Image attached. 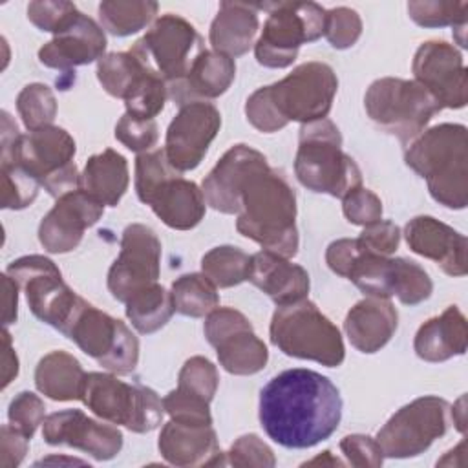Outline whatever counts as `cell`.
I'll return each mask as SVG.
<instances>
[{
    "label": "cell",
    "instance_id": "45",
    "mask_svg": "<svg viewBox=\"0 0 468 468\" xmlns=\"http://www.w3.org/2000/svg\"><path fill=\"white\" fill-rule=\"evenodd\" d=\"M324 35L336 49L351 48L362 35V20L349 7H335L325 11Z\"/></svg>",
    "mask_w": 468,
    "mask_h": 468
},
{
    "label": "cell",
    "instance_id": "41",
    "mask_svg": "<svg viewBox=\"0 0 468 468\" xmlns=\"http://www.w3.org/2000/svg\"><path fill=\"white\" fill-rule=\"evenodd\" d=\"M468 2H439V0H419L408 4L410 18L422 27H444V26H464L466 24Z\"/></svg>",
    "mask_w": 468,
    "mask_h": 468
},
{
    "label": "cell",
    "instance_id": "40",
    "mask_svg": "<svg viewBox=\"0 0 468 468\" xmlns=\"http://www.w3.org/2000/svg\"><path fill=\"white\" fill-rule=\"evenodd\" d=\"M16 110L22 117L24 126L31 130H38L44 126H51L57 115V101L49 86L33 82L22 88L16 97Z\"/></svg>",
    "mask_w": 468,
    "mask_h": 468
},
{
    "label": "cell",
    "instance_id": "19",
    "mask_svg": "<svg viewBox=\"0 0 468 468\" xmlns=\"http://www.w3.org/2000/svg\"><path fill=\"white\" fill-rule=\"evenodd\" d=\"M221 126L219 110L207 101H194L179 108L166 130L165 154L168 163L179 170H194Z\"/></svg>",
    "mask_w": 468,
    "mask_h": 468
},
{
    "label": "cell",
    "instance_id": "18",
    "mask_svg": "<svg viewBox=\"0 0 468 468\" xmlns=\"http://www.w3.org/2000/svg\"><path fill=\"white\" fill-rule=\"evenodd\" d=\"M161 272V241L143 225L132 223L121 238V252L108 271V291L126 303L135 292L157 282Z\"/></svg>",
    "mask_w": 468,
    "mask_h": 468
},
{
    "label": "cell",
    "instance_id": "52",
    "mask_svg": "<svg viewBox=\"0 0 468 468\" xmlns=\"http://www.w3.org/2000/svg\"><path fill=\"white\" fill-rule=\"evenodd\" d=\"M356 239L364 250L380 256H389L399 247L400 230L393 221L378 219L371 225H366Z\"/></svg>",
    "mask_w": 468,
    "mask_h": 468
},
{
    "label": "cell",
    "instance_id": "5",
    "mask_svg": "<svg viewBox=\"0 0 468 468\" xmlns=\"http://www.w3.org/2000/svg\"><path fill=\"white\" fill-rule=\"evenodd\" d=\"M406 165L426 179L430 196L461 210L468 203V135L466 126L442 122L410 143Z\"/></svg>",
    "mask_w": 468,
    "mask_h": 468
},
{
    "label": "cell",
    "instance_id": "26",
    "mask_svg": "<svg viewBox=\"0 0 468 468\" xmlns=\"http://www.w3.org/2000/svg\"><path fill=\"white\" fill-rule=\"evenodd\" d=\"M265 161V155L247 144L229 148L203 179L205 203L223 214H238V190L245 176Z\"/></svg>",
    "mask_w": 468,
    "mask_h": 468
},
{
    "label": "cell",
    "instance_id": "3",
    "mask_svg": "<svg viewBox=\"0 0 468 468\" xmlns=\"http://www.w3.org/2000/svg\"><path fill=\"white\" fill-rule=\"evenodd\" d=\"M338 79L325 62H305L282 80L258 88L245 104L247 121L272 133L291 121L302 124L325 119L336 95Z\"/></svg>",
    "mask_w": 468,
    "mask_h": 468
},
{
    "label": "cell",
    "instance_id": "37",
    "mask_svg": "<svg viewBox=\"0 0 468 468\" xmlns=\"http://www.w3.org/2000/svg\"><path fill=\"white\" fill-rule=\"evenodd\" d=\"M168 99V86L161 75H157L150 64L139 73L124 95L126 113L139 119H154Z\"/></svg>",
    "mask_w": 468,
    "mask_h": 468
},
{
    "label": "cell",
    "instance_id": "28",
    "mask_svg": "<svg viewBox=\"0 0 468 468\" xmlns=\"http://www.w3.org/2000/svg\"><path fill=\"white\" fill-rule=\"evenodd\" d=\"M236 77L234 58L203 49L192 62L188 73L168 86V97L181 106L194 101H207L223 95Z\"/></svg>",
    "mask_w": 468,
    "mask_h": 468
},
{
    "label": "cell",
    "instance_id": "29",
    "mask_svg": "<svg viewBox=\"0 0 468 468\" xmlns=\"http://www.w3.org/2000/svg\"><path fill=\"white\" fill-rule=\"evenodd\" d=\"M399 325V314L386 298H364L356 302L344 322L346 335L360 353H377L382 349Z\"/></svg>",
    "mask_w": 468,
    "mask_h": 468
},
{
    "label": "cell",
    "instance_id": "51",
    "mask_svg": "<svg viewBox=\"0 0 468 468\" xmlns=\"http://www.w3.org/2000/svg\"><path fill=\"white\" fill-rule=\"evenodd\" d=\"M340 450L346 455L347 463L358 468H378L384 461V453L378 442L369 435H346L340 441Z\"/></svg>",
    "mask_w": 468,
    "mask_h": 468
},
{
    "label": "cell",
    "instance_id": "7",
    "mask_svg": "<svg viewBox=\"0 0 468 468\" xmlns=\"http://www.w3.org/2000/svg\"><path fill=\"white\" fill-rule=\"evenodd\" d=\"M135 192L170 229L190 230L205 216L201 188L168 163L165 150H148L137 155Z\"/></svg>",
    "mask_w": 468,
    "mask_h": 468
},
{
    "label": "cell",
    "instance_id": "6",
    "mask_svg": "<svg viewBox=\"0 0 468 468\" xmlns=\"http://www.w3.org/2000/svg\"><path fill=\"white\" fill-rule=\"evenodd\" d=\"M294 172L305 188L340 199L362 186L360 168L342 150L340 130L327 117L302 124Z\"/></svg>",
    "mask_w": 468,
    "mask_h": 468
},
{
    "label": "cell",
    "instance_id": "35",
    "mask_svg": "<svg viewBox=\"0 0 468 468\" xmlns=\"http://www.w3.org/2000/svg\"><path fill=\"white\" fill-rule=\"evenodd\" d=\"M157 7L152 0H104L99 4L101 27L115 37L133 35L154 20Z\"/></svg>",
    "mask_w": 468,
    "mask_h": 468
},
{
    "label": "cell",
    "instance_id": "16",
    "mask_svg": "<svg viewBox=\"0 0 468 468\" xmlns=\"http://www.w3.org/2000/svg\"><path fill=\"white\" fill-rule=\"evenodd\" d=\"M132 51L144 58L165 79L166 86H170L188 73L203 48L201 37L190 22L166 13L154 20L144 37L132 46Z\"/></svg>",
    "mask_w": 468,
    "mask_h": 468
},
{
    "label": "cell",
    "instance_id": "2",
    "mask_svg": "<svg viewBox=\"0 0 468 468\" xmlns=\"http://www.w3.org/2000/svg\"><path fill=\"white\" fill-rule=\"evenodd\" d=\"M236 229L265 250L283 258L298 252L296 196L287 179L269 166L267 159L254 166L238 190Z\"/></svg>",
    "mask_w": 468,
    "mask_h": 468
},
{
    "label": "cell",
    "instance_id": "50",
    "mask_svg": "<svg viewBox=\"0 0 468 468\" xmlns=\"http://www.w3.org/2000/svg\"><path fill=\"white\" fill-rule=\"evenodd\" d=\"M79 9L71 2H29L27 18L40 31L57 33L62 29Z\"/></svg>",
    "mask_w": 468,
    "mask_h": 468
},
{
    "label": "cell",
    "instance_id": "39",
    "mask_svg": "<svg viewBox=\"0 0 468 468\" xmlns=\"http://www.w3.org/2000/svg\"><path fill=\"white\" fill-rule=\"evenodd\" d=\"M144 68L146 60L132 49L121 53H108L97 62V79L106 93L117 99H124L128 88Z\"/></svg>",
    "mask_w": 468,
    "mask_h": 468
},
{
    "label": "cell",
    "instance_id": "44",
    "mask_svg": "<svg viewBox=\"0 0 468 468\" xmlns=\"http://www.w3.org/2000/svg\"><path fill=\"white\" fill-rule=\"evenodd\" d=\"M208 400L176 388L163 399V408L172 420L185 424H212Z\"/></svg>",
    "mask_w": 468,
    "mask_h": 468
},
{
    "label": "cell",
    "instance_id": "12",
    "mask_svg": "<svg viewBox=\"0 0 468 468\" xmlns=\"http://www.w3.org/2000/svg\"><path fill=\"white\" fill-rule=\"evenodd\" d=\"M62 335L115 375L132 373L139 362V340L132 329L84 298L79 300Z\"/></svg>",
    "mask_w": 468,
    "mask_h": 468
},
{
    "label": "cell",
    "instance_id": "57",
    "mask_svg": "<svg viewBox=\"0 0 468 468\" xmlns=\"http://www.w3.org/2000/svg\"><path fill=\"white\" fill-rule=\"evenodd\" d=\"M307 466H314V464H322V466H342L344 463L338 459V457H331V452H324V453H320L318 457H314V459H311V461H307L305 463Z\"/></svg>",
    "mask_w": 468,
    "mask_h": 468
},
{
    "label": "cell",
    "instance_id": "13",
    "mask_svg": "<svg viewBox=\"0 0 468 468\" xmlns=\"http://www.w3.org/2000/svg\"><path fill=\"white\" fill-rule=\"evenodd\" d=\"M346 278L367 296L386 300L397 296L406 305H417L428 300L433 291L428 272L419 263L406 258L367 252L360 243Z\"/></svg>",
    "mask_w": 468,
    "mask_h": 468
},
{
    "label": "cell",
    "instance_id": "31",
    "mask_svg": "<svg viewBox=\"0 0 468 468\" xmlns=\"http://www.w3.org/2000/svg\"><path fill=\"white\" fill-rule=\"evenodd\" d=\"M258 4L221 2L208 35L214 51L230 58L245 55L258 33Z\"/></svg>",
    "mask_w": 468,
    "mask_h": 468
},
{
    "label": "cell",
    "instance_id": "53",
    "mask_svg": "<svg viewBox=\"0 0 468 468\" xmlns=\"http://www.w3.org/2000/svg\"><path fill=\"white\" fill-rule=\"evenodd\" d=\"M29 437L11 424H4L0 430V464L2 468L18 466L27 453Z\"/></svg>",
    "mask_w": 468,
    "mask_h": 468
},
{
    "label": "cell",
    "instance_id": "32",
    "mask_svg": "<svg viewBox=\"0 0 468 468\" xmlns=\"http://www.w3.org/2000/svg\"><path fill=\"white\" fill-rule=\"evenodd\" d=\"M130 183L128 163L119 152L106 148L91 155L80 174V188L104 207H115Z\"/></svg>",
    "mask_w": 468,
    "mask_h": 468
},
{
    "label": "cell",
    "instance_id": "23",
    "mask_svg": "<svg viewBox=\"0 0 468 468\" xmlns=\"http://www.w3.org/2000/svg\"><path fill=\"white\" fill-rule=\"evenodd\" d=\"M104 49L106 35L102 27L88 15L77 11L75 16L38 49V60L48 68L68 71L75 66L102 58Z\"/></svg>",
    "mask_w": 468,
    "mask_h": 468
},
{
    "label": "cell",
    "instance_id": "4",
    "mask_svg": "<svg viewBox=\"0 0 468 468\" xmlns=\"http://www.w3.org/2000/svg\"><path fill=\"white\" fill-rule=\"evenodd\" d=\"M75 150V141L64 128L51 124L22 135L11 115L2 112L0 161L18 163L57 199L80 188V174L73 161Z\"/></svg>",
    "mask_w": 468,
    "mask_h": 468
},
{
    "label": "cell",
    "instance_id": "21",
    "mask_svg": "<svg viewBox=\"0 0 468 468\" xmlns=\"http://www.w3.org/2000/svg\"><path fill=\"white\" fill-rule=\"evenodd\" d=\"M42 437L51 446H71L97 461L113 459L122 448V433L110 424L88 417L80 410H64L48 415Z\"/></svg>",
    "mask_w": 468,
    "mask_h": 468
},
{
    "label": "cell",
    "instance_id": "56",
    "mask_svg": "<svg viewBox=\"0 0 468 468\" xmlns=\"http://www.w3.org/2000/svg\"><path fill=\"white\" fill-rule=\"evenodd\" d=\"M450 413H452V419H453V424L455 428L464 433L466 431V397L461 395L457 399V402L453 404V408H450Z\"/></svg>",
    "mask_w": 468,
    "mask_h": 468
},
{
    "label": "cell",
    "instance_id": "38",
    "mask_svg": "<svg viewBox=\"0 0 468 468\" xmlns=\"http://www.w3.org/2000/svg\"><path fill=\"white\" fill-rule=\"evenodd\" d=\"M250 256L232 245H219L210 249L201 258L203 274L216 287H234L247 280Z\"/></svg>",
    "mask_w": 468,
    "mask_h": 468
},
{
    "label": "cell",
    "instance_id": "46",
    "mask_svg": "<svg viewBox=\"0 0 468 468\" xmlns=\"http://www.w3.org/2000/svg\"><path fill=\"white\" fill-rule=\"evenodd\" d=\"M157 137L155 119H139L124 113L115 124V139L137 154L148 152L157 143Z\"/></svg>",
    "mask_w": 468,
    "mask_h": 468
},
{
    "label": "cell",
    "instance_id": "43",
    "mask_svg": "<svg viewBox=\"0 0 468 468\" xmlns=\"http://www.w3.org/2000/svg\"><path fill=\"white\" fill-rule=\"evenodd\" d=\"M219 384L216 366L205 356L188 358L177 377V388L194 393L205 400H212Z\"/></svg>",
    "mask_w": 468,
    "mask_h": 468
},
{
    "label": "cell",
    "instance_id": "54",
    "mask_svg": "<svg viewBox=\"0 0 468 468\" xmlns=\"http://www.w3.org/2000/svg\"><path fill=\"white\" fill-rule=\"evenodd\" d=\"M2 287H4V325L16 322V307H18V283L5 272L2 276Z\"/></svg>",
    "mask_w": 468,
    "mask_h": 468
},
{
    "label": "cell",
    "instance_id": "25",
    "mask_svg": "<svg viewBox=\"0 0 468 468\" xmlns=\"http://www.w3.org/2000/svg\"><path fill=\"white\" fill-rule=\"evenodd\" d=\"M157 446L163 459L176 466L227 464L212 424H185L170 419L159 433Z\"/></svg>",
    "mask_w": 468,
    "mask_h": 468
},
{
    "label": "cell",
    "instance_id": "49",
    "mask_svg": "<svg viewBox=\"0 0 468 468\" xmlns=\"http://www.w3.org/2000/svg\"><path fill=\"white\" fill-rule=\"evenodd\" d=\"M342 210L349 223L353 225H371L382 219V201L369 188L358 186L342 197Z\"/></svg>",
    "mask_w": 468,
    "mask_h": 468
},
{
    "label": "cell",
    "instance_id": "47",
    "mask_svg": "<svg viewBox=\"0 0 468 468\" xmlns=\"http://www.w3.org/2000/svg\"><path fill=\"white\" fill-rule=\"evenodd\" d=\"M44 413H46V406L42 399L31 391H22L11 400L7 410V419L11 426H15L26 437L31 439L37 428L44 422L46 419Z\"/></svg>",
    "mask_w": 468,
    "mask_h": 468
},
{
    "label": "cell",
    "instance_id": "10",
    "mask_svg": "<svg viewBox=\"0 0 468 468\" xmlns=\"http://www.w3.org/2000/svg\"><path fill=\"white\" fill-rule=\"evenodd\" d=\"M80 400L102 420L146 433L163 420V400L143 384H128L112 373H86Z\"/></svg>",
    "mask_w": 468,
    "mask_h": 468
},
{
    "label": "cell",
    "instance_id": "48",
    "mask_svg": "<svg viewBox=\"0 0 468 468\" xmlns=\"http://www.w3.org/2000/svg\"><path fill=\"white\" fill-rule=\"evenodd\" d=\"M227 464L232 466H263L271 468L276 464V457L267 442L258 435L247 433L234 441L230 450L225 453Z\"/></svg>",
    "mask_w": 468,
    "mask_h": 468
},
{
    "label": "cell",
    "instance_id": "33",
    "mask_svg": "<svg viewBox=\"0 0 468 468\" xmlns=\"http://www.w3.org/2000/svg\"><path fill=\"white\" fill-rule=\"evenodd\" d=\"M84 377L86 373L73 355L51 351L40 358L35 369V386L51 400H80Z\"/></svg>",
    "mask_w": 468,
    "mask_h": 468
},
{
    "label": "cell",
    "instance_id": "34",
    "mask_svg": "<svg viewBox=\"0 0 468 468\" xmlns=\"http://www.w3.org/2000/svg\"><path fill=\"white\" fill-rule=\"evenodd\" d=\"M174 311L172 294L157 282L141 289L126 302V316L143 335L159 331L172 318Z\"/></svg>",
    "mask_w": 468,
    "mask_h": 468
},
{
    "label": "cell",
    "instance_id": "30",
    "mask_svg": "<svg viewBox=\"0 0 468 468\" xmlns=\"http://www.w3.org/2000/svg\"><path fill=\"white\" fill-rule=\"evenodd\" d=\"M419 358L426 362H444L464 355L468 347V324L457 305L446 307L439 316L424 322L413 340Z\"/></svg>",
    "mask_w": 468,
    "mask_h": 468
},
{
    "label": "cell",
    "instance_id": "11",
    "mask_svg": "<svg viewBox=\"0 0 468 468\" xmlns=\"http://www.w3.org/2000/svg\"><path fill=\"white\" fill-rule=\"evenodd\" d=\"M258 9L269 13L254 44L256 60L265 68L291 66L302 44L324 35L325 9L314 2L258 4Z\"/></svg>",
    "mask_w": 468,
    "mask_h": 468
},
{
    "label": "cell",
    "instance_id": "22",
    "mask_svg": "<svg viewBox=\"0 0 468 468\" xmlns=\"http://www.w3.org/2000/svg\"><path fill=\"white\" fill-rule=\"evenodd\" d=\"M104 212V205L88 196L82 188L68 192L57 199L53 208L38 225L40 245L53 254H64L79 247L84 230L95 225Z\"/></svg>",
    "mask_w": 468,
    "mask_h": 468
},
{
    "label": "cell",
    "instance_id": "55",
    "mask_svg": "<svg viewBox=\"0 0 468 468\" xmlns=\"http://www.w3.org/2000/svg\"><path fill=\"white\" fill-rule=\"evenodd\" d=\"M4 353H2V389L9 386V382L18 375V356L11 346V335L4 327Z\"/></svg>",
    "mask_w": 468,
    "mask_h": 468
},
{
    "label": "cell",
    "instance_id": "17",
    "mask_svg": "<svg viewBox=\"0 0 468 468\" xmlns=\"http://www.w3.org/2000/svg\"><path fill=\"white\" fill-rule=\"evenodd\" d=\"M205 336L216 347L218 360L232 375H254L269 360L263 340L256 336L249 318L230 307H216L207 314Z\"/></svg>",
    "mask_w": 468,
    "mask_h": 468
},
{
    "label": "cell",
    "instance_id": "15",
    "mask_svg": "<svg viewBox=\"0 0 468 468\" xmlns=\"http://www.w3.org/2000/svg\"><path fill=\"white\" fill-rule=\"evenodd\" d=\"M7 274L24 291L31 313L62 333L80 296L62 280L58 267L46 256L29 254L11 261Z\"/></svg>",
    "mask_w": 468,
    "mask_h": 468
},
{
    "label": "cell",
    "instance_id": "20",
    "mask_svg": "<svg viewBox=\"0 0 468 468\" xmlns=\"http://www.w3.org/2000/svg\"><path fill=\"white\" fill-rule=\"evenodd\" d=\"M411 71L441 104V108H463L468 101V77L461 53L448 42L428 40L415 51Z\"/></svg>",
    "mask_w": 468,
    "mask_h": 468
},
{
    "label": "cell",
    "instance_id": "27",
    "mask_svg": "<svg viewBox=\"0 0 468 468\" xmlns=\"http://www.w3.org/2000/svg\"><path fill=\"white\" fill-rule=\"evenodd\" d=\"M247 280L261 289L278 307L300 302L309 292L307 271L271 250H260L250 256Z\"/></svg>",
    "mask_w": 468,
    "mask_h": 468
},
{
    "label": "cell",
    "instance_id": "42",
    "mask_svg": "<svg viewBox=\"0 0 468 468\" xmlns=\"http://www.w3.org/2000/svg\"><path fill=\"white\" fill-rule=\"evenodd\" d=\"M38 181L18 163L2 161V208L20 210L29 207L38 194Z\"/></svg>",
    "mask_w": 468,
    "mask_h": 468
},
{
    "label": "cell",
    "instance_id": "36",
    "mask_svg": "<svg viewBox=\"0 0 468 468\" xmlns=\"http://www.w3.org/2000/svg\"><path fill=\"white\" fill-rule=\"evenodd\" d=\"M170 294L174 309L190 318H201L219 305L218 287L203 272L179 276L172 283Z\"/></svg>",
    "mask_w": 468,
    "mask_h": 468
},
{
    "label": "cell",
    "instance_id": "24",
    "mask_svg": "<svg viewBox=\"0 0 468 468\" xmlns=\"http://www.w3.org/2000/svg\"><path fill=\"white\" fill-rule=\"evenodd\" d=\"M404 236L408 247L428 260H433L446 274L464 276L466 265V236L450 225L431 218L417 216L406 223Z\"/></svg>",
    "mask_w": 468,
    "mask_h": 468
},
{
    "label": "cell",
    "instance_id": "8",
    "mask_svg": "<svg viewBox=\"0 0 468 468\" xmlns=\"http://www.w3.org/2000/svg\"><path fill=\"white\" fill-rule=\"evenodd\" d=\"M271 342L287 356L338 367L346 347L338 327L311 300L280 305L271 320Z\"/></svg>",
    "mask_w": 468,
    "mask_h": 468
},
{
    "label": "cell",
    "instance_id": "14",
    "mask_svg": "<svg viewBox=\"0 0 468 468\" xmlns=\"http://www.w3.org/2000/svg\"><path fill=\"white\" fill-rule=\"evenodd\" d=\"M450 426V404L444 399L426 395L402 406L378 430L377 442L384 457L406 459L426 452Z\"/></svg>",
    "mask_w": 468,
    "mask_h": 468
},
{
    "label": "cell",
    "instance_id": "1",
    "mask_svg": "<svg viewBox=\"0 0 468 468\" xmlns=\"http://www.w3.org/2000/svg\"><path fill=\"white\" fill-rule=\"evenodd\" d=\"M340 419L338 388L313 369H285L260 393V424L283 448L316 446L335 433Z\"/></svg>",
    "mask_w": 468,
    "mask_h": 468
},
{
    "label": "cell",
    "instance_id": "9",
    "mask_svg": "<svg viewBox=\"0 0 468 468\" xmlns=\"http://www.w3.org/2000/svg\"><path fill=\"white\" fill-rule=\"evenodd\" d=\"M364 106L369 119L402 144L417 139L430 119L441 112L435 97L417 80L384 77L371 82Z\"/></svg>",
    "mask_w": 468,
    "mask_h": 468
}]
</instances>
